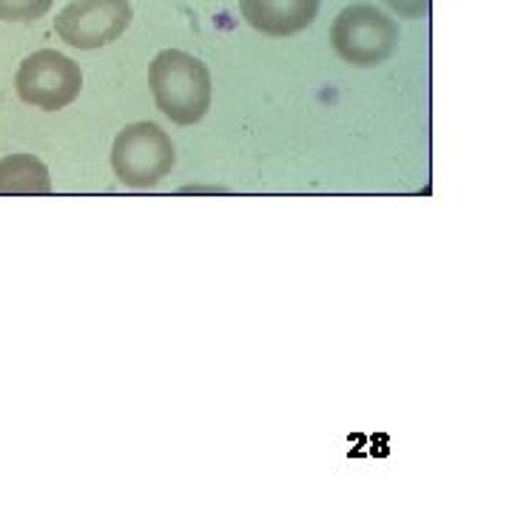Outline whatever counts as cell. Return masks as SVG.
I'll return each instance as SVG.
<instances>
[{"label":"cell","mask_w":512,"mask_h":512,"mask_svg":"<svg viewBox=\"0 0 512 512\" xmlns=\"http://www.w3.org/2000/svg\"><path fill=\"white\" fill-rule=\"evenodd\" d=\"M239 9L256 32L288 37L311 26L319 12V0H239Z\"/></svg>","instance_id":"cell-6"},{"label":"cell","mask_w":512,"mask_h":512,"mask_svg":"<svg viewBox=\"0 0 512 512\" xmlns=\"http://www.w3.org/2000/svg\"><path fill=\"white\" fill-rule=\"evenodd\" d=\"M55 0H0V20H12V23H29L40 20Z\"/></svg>","instance_id":"cell-8"},{"label":"cell","mask_w":512,"mask_h":512,"mask_svg":"<svg viewBox=\"0 0 512 512\" xmlns=\"http://www.w3.org/2000/svg\"><path fill=\"white\" fill-rule=\"evenodd\" d=\"M131 3L128 0H74L55 18V32L72 49H103L128 29Z\"/></svg>","instance_id":"cell-5"},{"label":"cell","mask_w":512,"mask_h":512,"mask_svg":"<svg viewBox=\"0 0 512 512\" xmlns=\"http://www.w3.org/2000/svg\"><path fill=\"white\" fill-rule=\"evenodd\" d=\"M49 191V168L35 154H9L0 160V197H40Z\"/></svg>","instance_id":"cell-7"},{"label":"cell","mask_w":512,"mask_h":512,"mask_svg":"<svg viewBox=\"0 0 512 512\" xmlns=\"http://www.w3.org/2000/svg\"><path fill=\"white\" fill-rule=\"evenodd\" d=\"M148 86L157 109L177 126H194L211 109L208 66L180 49H165L151 60Z\"/></svg>","instance_id":"cell-1"},{"label":"cell","mask_w":512,"mask_h":512,"mask_svg":"<svg viewBox=\"0 0 512 512\" xmlns=\"http://www.w3.org/2000/svg\"><path fill=\"white\" fill-rule=\"evenodd\" d=\"M177 163L174 143L157 123H131L111 146L114 177L128 188H154Z\"/></svg>","instance_id":"cell-3"},{"label":"cell","mask_w":512,"mask_h":512,"mask_svg":"<svg viewBox=\"0 0 512 512\" xmlns=\"http://www.w3.org/2000/svg\"><path fill=\"white\" fill-rule=\"evenodd\" d=\"M15 89L26 106L57 111L72 106L83 89V72L72 57L55 49H40L20 63L15 74Z\"/></svg>","instance_id":"cell-4"},{"label":"cell","mask_w":512,"mask_h":512,"mask_svg":"<svg viewBox=\"0 0 512 512\" xmlns=\"http://www.w3.org/2000/svg\"><path fill=\"white\" fill-rule=\"evenodd\" d=\"M393 12H399L402 18H424L430 12V0H384Z\"/></svg>","instance_id":"cell-9"},{"label":"cell","mask_w":512,"mask_h":512,"mask_svg":"<svg viewBox=\"0 0 512 512\" xmlns=\"http://www.w3.org/2000/svg\"><path fill=\"white\" fill-rule=\"evenodd\" d=\"M330 43L345 63L356 69H373L393 55L399 26L370 3H353L333 20Z\"/></svg>","instance_id":"cell-2"}]
</instances>
